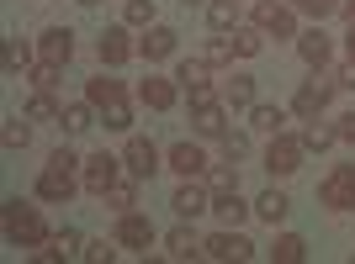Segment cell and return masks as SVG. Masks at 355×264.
I'll use <instances>...</instances> for the list:
<instances>
[{
    "label": "cell",
    "mask_w": 355,
    "mask_h": 264,
    "mask_svg": "<svg viewBox=\"0 0 355 264\" xmlns=\"http://www.w3.org/2000/svg\"><path fill=\"white\" fill-rule=\"evenodd\" d=\"M223 153H228V159H244V153H250V138H244V132H223Z\"/></svg>",
    "instance_id": "60d3db41"
},
{
    "label": "cell",
    "mask_w": 355,
    "mask_h": 264,
    "mask_svg": "<svg viewBox=\"0 0 355 264\" xmlns=\"http://www.w3.org/2000/svg\"><path fill=\"white\" fill-rule=\"evenodd\" d=\"M85 95H90V106H112V101H122V85L101 74V79H90V85H85Z\"/></svg>",
    "instance_id": "4316f807"
},
{
    "label": "cell",
    "mask_w": 355,
    "mask_h": 264,
    "mask_svg": "<svg viewBox=\"0 0 355 264\" xmlns=\"http://www.w3.org/2000/svg\"><path fill=\"white\" fill-rule=\"evenodd\" d=\"M164 254H170V259H196V254H202V243L191 238V227H175V233L164 238Z\"/></svg>",
    "instance_id": "44dd1931"
},
{
    "label": "cell",
    "mask_w": 355,
    "mask_h": 264,
    "mask_svg": "<svg viewBox=\"0 0 355 264\" xmlns=\"http://www.w3.org/2000/svg\"><path fill=\"white\" fill-rule=\"evenodd\" d=\"M170 211H175V217H202V211H212V201H207L202 185H180V191L170 196Z\"/></svg>",
    "instance_id": "8fae6325"
},
{
    "label": "cell",
    "mask_w": 355,
    "mask_h": 264,
    "mask_svg": "<svg viewBox=\"0 0 355 264\" xmlns=\"http://www.w3.org/2000/svg\"><path fill=\"white\" fill-rule=\"evenodd\" d=\"M27 64H32V48L21 43V37H11V43H6V69H11V74H21Z\"/></svg>",
    "instance_id": "1f68e13d"
},
{
    "label": "cell",
    "mask_w": 355,
    "mask_h": 264,
    "mask_svg": "<svg viewBox=\"0 0 355 264\" xmlns=\"http://www.w3.org/2000/svg\"><path fill=\"white\" fill-rule=\"evenodd\" d=\"M27 117H32V122H53V117H59V106L48 101V90H37V95L27 101Z\"/></svg>",
    "instance_id": "d6a6232c"
},
{
    "label": "cell",
    "mask_w": 355,
    "mask_h": 264,
    "mask_svg": "<svg viewBox=\"0 0 355 264\" xmlns=\"http://www.w3.org/2000/svg\"><path fill=\"white\" fill-rule=\"evenodd\" d=\"M202 59H207V64H228V59H234V43H223V37H218V43H207Z\"/></svg>",
    "instance_id": "b9f144b4"
},
{
    "label": "cell",
    "mask_w": 355,
    "mask_h": 264,
    "mask_svg": "<svg viewBox=\"0 0 355 264\" xmlns=\"http://www.w3.org/2000/svg\"><path fill=\"white\" fill-rule=\"evenodd\" d=\"M59 69H64V64H37V69H32V85H37V90H59Z\"/></svg>",
    "instance_id": "d590c367"
},
{
    "label": "cell",
    "mask_w": 355,
    "mask_h": 264,
    "mask_svg": "<svg viewBox=\"0 0 355 264\" xmlns=\"http://www.w3.org/2000/svg\"><path fill=\"white\" fill-rule=\"evenodd\" d=\"M340 138H345V143H355V111H345V117H340Z\"/></svg>",
    "instance_id": "ee69618b"
},
{
    "label": "cell",
    "mask_w": 355,
    "mask_h": 264,
    "mask_svg": "<svg viewBox=\"0 0 355 264\" xmlns=\"http://www.w3.org/2000/svg\"><path fill=\"white\" fill-rule=\"evenodd\" d=\"M212 211H218V222H223V227H239V222H244V201H239V191H218Z\"/></svg>",
    "instance_id": "ffe728a7"
},
{
    "label": "cell",
    "mask_w": 355,
    "mask_h": 264,
    "mask_svg": "<svg viewBox=\"0 0 355 264\" xmlns=\"http://www.w3.org/2000/svg\"><path fill=\"white\" fill-rule=\"evenodd\" d=\"M101 111H106V127H112V132H128V127H133V111H128V101H112V106H101Z\"/></svg>",
    "instance_id": "836d02e7"
},
{
    "label": "cell",
    "mask_w": 355,
    "mask_h": 264,
    "mask_svg": "<svg viewBox=\"0 0 355 264\" xmlns=\"http://www.w3.org/2000/svg\"><path fill=\"white\" fill-rule=\"evenodd\" d=\"M334 138H340V127H318V122H313V127L302 132V148H313V153H324V148L334 143Z\"/></svg>",
    "instance_id": "4dcf8cb0"
},
{
    "label": "cell",
    "mask_w": 355,
    "mask_h": 264,
    "mask_svg": "<svg viewBox=\"0 0 355 264\" xmlns=\"http://www.w3.org/2000/svg\"><path fill=\"white\" fill-rule=\"evenodd\" d=\"M180 6H202V0H180Z\"/></svg>",
    "instance_id": "c3c4849f"
},
{
    "label": "cell",
    "mask_w": 355,
    "mask_h": 264,
    "mask_svg": "<svg viewBox=\"0 0 355 264\" xmlns=\"http://www.w3.org/2000/svg\"><path fill=\"white\" fill-rule=\"evenodd\" d=\"M250 122H254V132H270V138H276V132H282V122H286V111H282V106H254Z\"/></svg>",
    "instance_id": "484cf974"
},
{
    "label": "cell",
    "mask_w": 355,
    "mask_h": 264,
    "mask_svg": "<svg viewBox=\"0 0 355 264\" xmlns=\"http://www.w3.org/2000/svg\"><path fill=\"white\" fill-rule=\"evenodd\" d=\"M196 132H202V138H223V132H228V122H223V106L218 101H207V106H196Z\"/></svg>",
    "instance_id": "d6986e66"
},
{
    "label": "cell",
    "mask_w": 355,
    "mask_h": 264,
    "mask_svg": "<svg viewBox=\"0 0 355 264\" xmlns=\"http://www.w3.org/2000/svg\"><path fill=\"white\" fill-rule=\"evenodd\" d=\"M292 6H297V11H308V16H318V21L340 11V0H292Z\"/></svg>",
    "instance_id": "f35d334b"
},
{
    "label": "cell",
    "mask_w": 355,
    "mask_h": 264,
    "mask_svg": "<svg viewBox=\"0 0 355 264\" xmlns=\"http://www.w3.org/2000/svg\"><path fill=\"white\" fill-rule=\"evenodd\" d=\"M37 196H43V201H69V196H74L69 164H48L43 175H37Z\"/></svg>",
    "instance_id": "ba28073f"
},
{
    "label": "cell",
    "mask_w": 355,
    "mask_h": 264,
    "mask_svg": "<svg viewBox=\"0 0 355 264\" xmlns=\"http://www.w3.org/2000/svg\"><path fill=\"white\" fill-rule=\"evenodd\" d=\"M80 6H101V0H80Z\"/></svg>",
    "instance_id": "681fc988"
},
{
    "label": "cell",
    "mask_w": 355,
    "mask_h": 264,
    "mask_svg": "<svg viewBox=\"0 0 355 264\" xmlns=\"http://www.w3.org/2000/svg\"><path fill=\"white\" fill-rule=\"evenodd\" d=\"M202 254H207V259H250L254 243H250V238H239V233H212L207 243H202Z\"/></svg>",
    "instance_id": "30bf717a"
},
{
    "label": "cell",
    "mask_w": 355,
    "mask_h": 264,
    "mask_svg": "<svg viewBox=\"0 0 355 264\" xmlns=\"http://www.w3.org/2000/svg\"><path fill=\"white\" fill-rule=\"evenodd\" d=\"M254 211H260V217H266L270 227H276V222H282L286 211H292V201H286L282 191H266V196H260V201H254Z\"/></svg>",
    "instance_id": "cb8c5ba5"
},
{
    "label": "cell",
    "mask_w": 355,
    "mask_h": 264,
    "mask_svg": "<svg viewBox=\"0 0 355 264\" xmlns=\"http://www.w3.org/2000/svg\"><path fill=\"white\" fill-rule=\"evenodd\" d=\"M254 27L266 32V37H297V21L286 6H276V0H260L254 6Z\"/></svg>",
    "instance_id": "5b68a950"
},
{
    "label": "cell",
    "mask_w": 355,
    "mask_h": 264,
    "mask_svg": "<svg viewBox=\"0 0 355 264\" xmlns=\"http://www.w3.org/2000/svg\"><path fill=\"white\" fill-rule=\"evenodd\" d=\"M170 169L186 175V180H196L202 169H207V159H202V148H196V143H175V148H170Z\"/></svg>",
    "instance_id": "4fadbf2b"
},
{
    "label": "cell",
    "mask_w": 355,
    "mask_h": 264,
    "mask_svg": "<svg viewBox=\"0 0 355 264\" xmlns=\"http://www.w3.org/2000/svg\"><path fill=\"white\" fill-rule=\"evenodd\" d=\"M69 254H80V233L59 227V233H48V249H37V259H69Z\"/></svg>",
    "instance_id": "ac0fdd59"
},
{
    "label": "cell",
    "mask_w": 355,
    "mask_h": 264,
    "mask_svg": "<svg viewBox=\"0 0 355 264\" xmlns=\"http://www.w3.org/2000/svg\"><path fill=\"white\" fill-rule=\"evenodd\" d=\"M175 79H180V85H186V90H196V85H207V59H186V64H180V69H175Z\"/></svg>",
    "instance_id": "f546056e"
},
{
    "label": "cell",
    "mask_w": 355,
    "mask_h": 264,
    "mask_svg": "<svg viewBox=\"0 0 355 264\" xmlns=\"http://www.w3.org/2000/svg\"><path fill=\"white\" fill-rule=\"evenodd\" d=\"M117 243H122V249H133V254H148V249H154V222L138 217V211H122V222H117Z\"/></svg>",
    "instance_id": "277c9868"
},
{
    "label": "cell",
    "mask_w": 355,
    "mask_h": 264,
    "mask_svg": "<svg viewBox=\"0 0 355 264\" xmlns=\"http://www.w3.org/2000/svg\"><path fill=\"white\" fill-rule=\"evenodd\" d=\"M207 21H212V32H234L239 27V6H234V0H212Z\"/></svg>",
    "instance_id": "603a6c76"
},
{
    "label": "cell",
    "mask_w": 355,
    "mask_h": 264,
    "mask_svg": "<svg viewBox=\"0 0 355 264\" xmlns=\"http://www.w3.org/2000/svg\"><path fill=\"white\" fill-rule=\"evenodd\" d=\"M260 37H266L260 27H234V37H228V43H234L239 59H254V53H260Z\"/></svg>",
    "instance_id": "d4e9b609"
},
{
    "label": "cell",
    "mask_w": 355,
    "mask_h": 264,
    "mask_svg": "<svg viewBox=\"0 0 355 264\" xmlns=\"http://www.w3.org/2000/svg\"><path fill=\"white\" fill-rule=\"evenodd\" d=\"M117 249H122L117 238H112V243H106V238H96V243H90V249H85V259H90V264H106V259H112V254H117Z\"/></svg>",
    "instance_id": "ab89813d"
},
{
    "label": "cell",
    "mask_w": 355,
    "mask_h": 264,
    "mask_svg": "<svg viewBox=\"0 0 355 264\" xmlns=\"http://www.w3.org/2000/svg\"><path fill=\"white\" fill-rule=\"evenodd\" d=\"M138 95H144V106H154V111H170V106H175V85H170V79H154V74L138 85Z\"/></svg>",
    "instance_id": "2e32d148"
},
{
    "label": "cell",
    "mask_w": 355,
    "mask_h": 264,
    "mask_svg": "<svg viewBox=\"0 0 355 264\" xmlns=\"http://www.w3.org/2000/svg\"><path fill=\"white\" fill-rule=\"evenodd\" d=\"M318 201H324L329 211H350L355 206V164H340V169L318 185Z\"/></svg>",
    "instance_id": "7a4b0ae2"
},
{
    "label": "cell",
    "mask_w": 355,
    "mask_h": 264,
    "mask_svg": "<svg viewBox=\"0 0 355 264\" xmlns=\"http://www.w3.org/2000/svg\"><path fill=\"white\" fill-rule=\"evenodd\" d=\"M340 85H345V90H355V69H340Z\"/></svg>",
    "instance_id": "f6af8a7d"
},
{
    "label": "cell",
    "mask_w": 355,
    "mask_h": 264,
    "mask_svg": "<svg viewBox=\"0 0 355 264\" xmlns=\"http://www.w3.org/2000/svg\"><path fill=\"white\" fill-rule=\"evenodd\" d=\"M64 127H69V132H90V127H96V111H90V106H64Z\"/></svg>",
    "instance_id": "f1b7e54d"
},
{
    "label": "cell",
    "mask_w": 355,
    "mask_h": 264,
    "mask_svg": "<svg viewBox=\"0 0 355 264\" xmlns=\"http://www.w3.org/2000/svg\"><path fill=\"white\" fill-rule=\"evenodd\" d=\"M101 201H112V211H133V206H138V191H133V185H112Z\"/></svg>",
    "instance_id": "e575fe53"
},
{
    "label": "cell",
    "mask_w": 355,
    "mask_h": 264,
    "mask_svg": "<svg viewBox=\"0 0 355 264\" xmlns=\"http://www.w3.org/2000/svg\"><path fill=\"white\" fill-rule=\"evenodd\" d=\"M345 16H350V21H355V0H345Z\"/></svg>",
    "instance_id": "7dc6e473"
},
{
    "label": "cell",
    "mask_w": 355,
    "mask_h": 264,
    "mask_svg": "<svg viewBox=\"0 0 355 264\" xmlns=\"http://www.w3.org/2000/svg\"><path fill=\"white\" fill-rule=\"evenodd\" d=\"M117 164L122 159H112V153H96V159L85 164V191L90 196H106L112 185H117Z\"/></svg>",
    "instance_id": "9c48e42d"
},
{
    "label": "cell",
    "mask_w": 355,
    "mask_h": 264,
    "mask_svg": "<svg viewBox=\"0 0 355 264\" xmlns=\"http://www.w3.org/2000/svg\"><path fill=\"white\" fill-rule=\"evenodd\" d=\"M329 95H334V85H329L324 74H318V79H308V85L297 90L292 111H297V117H302V122H318V111H324V106H329Z\"/></svg>",
    "instance_id": "8992f818"
},
{
    "label": "cell",
    "mask_w": 355,
    "mask_h": 264,
    "mask_svg": "<svg viewBox=\"0 0 355 264\" xmlns=\"http://www.w3.org/2000/svg\"><path fill=\"white\" fill-rule=\"evenodd\" d=\"M154 21V0H128V27H148Z\"/></svg>",
    "instance_id": "74e56055"
},
{
    "label": "cell",
    "mask_w": 355,
    "mask_h": 264,
    "mask_svg": "<svg viewBox=\"0 0 355 264\" xmlns=\"http://www.w3.org/2000/svg\"><path fill=\"white\" fill-rule=\"evenodd\" d=\"M128 53H133L128 32H122V27H106L101 32V64H128Z\"/></svg>",
    "instance_id": "e0dca14e"
},
{
    "label": "cell",
    "mask_w": 355,
    "mask_h": 264,
    "mask_svg": "<svg viewBox=\"0 0 355 264\" xmlns=\"http://www.w3.org/2000/svg\"><path fill=\"white\" fill-rule=\"evenodd\" d=\"M122 164H128V175H133V180H154V169H159V153H154V143H148V138H128V148H122Z\"/></svg>",
    "instance_id": "52a82bcc"
},
{
    "label": "cell",
    "mask_w": 355,
    "mask_h": 264,
    "mask_svg": "<svg viewBox=\"0 0 355 264\" xmlns=\"http://www.w3.org/2000/svg\"><path fill=\"white\" fill-rule=\"evenodd\" d=\"M302 254H308V243H302L297 233H286V238H276V249H270V259H276V264H297Z\"/></svg>",
    "instance_id": "83f0119b"
},
{
    "label": "cell",
    "mask_w": 355,
    "mask_h": 264,
    "mask_svg": "<svg viewBox=\"0 0 355 264\" xmlns=\"http://www.w3.org/2000/svg\"><path fill=\"white\" fill-rule=\"evenodd\" d=\"M175 37H180V32H170V27H154V32L144 37V43H138V53H144L148 64H159V59H170V53H175Z\"/></svg>",
    "instance_id": "9a60e30c"
},
{
    "label": "cell",
    "mask_w": 355,
    "mask_h": 264,
    "mask_svg": "<svg viewBox=\"0 0 355 264\" xmlns=\"http://www.w3.org/2000/svg\"><path fill=\"white\" fill-rule=\"evenodd\" d=\"M254 101V79L250 74H234L228 85H223V106H250Z\"/></svg>",
    "instance_id": "7402d4cb"
},
{
    "label": "cell",
    "mask_w": 355,
    "mask_h": 264,
    "mask_svg": "<svg viewBox=\"0 0 355 264\" xmlns=\"http://www.w3.org/2000/svg\"><path fill=\"white\" fill-rule=\"evenodd\" d=\"M212 185H218V191H239V180H234V169H212Z\"/></svg>",
    "instance_id": "7bdbcfd3"
},
{
    "label": "cell",
    "mask_w": 355,
    "mask_h": 264,
    "mask_svg": "<svg viewBox=\"0 0 355 264\" xmlns=\"http://www.w3.org/2000/svg\"><path fill=\"white\" fill-rule=\"evenodd\" d=\"M345 53H350V59H355V27L345 32Z\"/></svg>",
    "instance_id": "bcb514c9"
},
{
    "label": "cell",
    "mask_w": 355,
    "mask_h": 264,
    "mask_svg": "<svg viewBox=\"0 0 355 264\" xmlns=\"http://www.w3.org/2000/svg\"><path fill=\"white\" fill-rule=\"evenodd\" d=\"M0 138H6V148H27V138H32V127L21 117H11L6 122V132H0Z\"/></svg>",
    "instance_id": "8d00e7d4"
},
{
    "label": "cell",
    "mask_w": 355,
    "mask_h": 264,
    "mask_svg": "<svg viewBox=\"0 0 355 264\" xmlns=\"http://www.w3.org/2000/svg\"><path fill=\"white\" fill-rule=\"evenodd\" d=\"M297 53H302V64L324 69V64H329V37L318 27H313V32H297Z\"/></svg>",
    "instance_id": "5bb4252c"
},
{
    "label": "cell",
    "mask_w": 355,
    "mask_h": 264,
    "mask_svg": "<svg viewBox=\"0 0 355 264\" xmlns=\"http://www.w3.org/2000/svg\"><path fill=\"white\" fill-rule=\"evenodd\" d=\"M6 238H11V243H21V249L48 243V227H43V217H37V206L6 201Z\"/></svg>",
    "instance_id": "6da1fadb"
},
{
    "label": "cell",
    "mask_w": 355,
    "mask_h": 264,
    "mask_svg": "<svg viewBox=\"0 0 355 264\" xmlns=\"http://www.w3.org/2000/svg\"><path fill=\"white\" fill-rule=\"evenodd\" d=\"M43 59L48 64H69L74 59V32L69 27H48L43 32Z\"/></svg>",
    "instance_id": "7c38bea8"
},
{
    "label": "cell",
    "mask_w": 355,
    "mask_h": 264,
    "mask_svg": "<svg viewBox=\"0 0 355 264\" xmlns=\"http://www.w3.org/2000/svg\"><path fill=\"white\" fill-rule=\"evenodd\" d=\"M302 138H286V132H276L270 138V148H266V169L270 175H292V169H302Z\"/></svg>",
    "instance_id": "3957f363"
}]
</instances>
